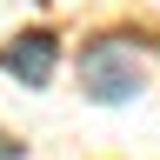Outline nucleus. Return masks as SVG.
Here are the masks:
<instances>
[{
	"label": "nucleus",
	"instance_id": "f03ea898",
	"mask_svg": "<svg viewBox=\"0 0 160 160\" xmlns=\"http://www.w3.org/2000/svg\"><path fill=\"white\" fill-rule=\"evenodd\" d=\"M53 60H60V40L47 27H33V33H20V40L0 47V73H13L20 87H47V80H53Z\"/></svg>",
	"mask_w": 160,
	"mask_h": 160
},
{
	"label": "nucleus",
	"instance_id": "f257e3e1",
	"mask_svg": "<svg viewBox=\"0 0 160 160\" xmlns=\"http://www.w3.org/2000/svg\"><path fill=\"white\" fill-rule=\"evenodd\" d=\"M80 93L93 107H133L147 93V60H140L127 40H87L80 47Z\"/></svg>",
	"mask_w": 160,
	"mask_h": 160
},
{
	"label": "nucleus",
	"instance_id": "7ed1b4c3",
	"mask_svg": "<svg viewBox=\"0 0 160 160\" xmlns=\"http://www.w3.org/2000/svg\"><path fill=\"white\" fill-rule=\"evenodd\" d=\"M0 160H27V140H13V133H0Z\"/></svg>",
	"mask_w": 160,
	"mask_h": 160
}]
</instances>
